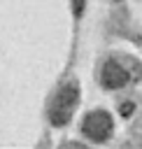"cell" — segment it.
Returning a JSON list of instances; mask_svg holds the SVG:
<instances>
[{
    "mask_svg": "<svg viewBox=\"0 0 142 149\" xmlns=\"http://www.w3.org/2000/svg\"><path fill=\"white\" fill-rule=\"evenodd\" d=\"M137 109V102H135V98H130V95H123V98H119V102H116V112H119V116H123V119H128V116H133V112Z\"/></svg>",
    "mask_w": 142,
    "mask_h": 149,
    "instance_id": "277c9868",
    "label": "cell"
},
{
    "mask_svg": "<svg viewBox=\"0 0 142 149\" xmlns=\"http://www.w3.org/2000/svg\"><path fill=\"white\" fill-rule=\"evenodd\" d=\"M114 126H116L114 114L109 109H105V107H93V109L84 112L81 119H79V133L91 144L109 142L112 135H114Z\"/></svg>",
    "mask_w": 142,
    "mask_h": 149,
    "instance_id": "3957f363",
    "label": "cell"
},
{
    "mask_svg": "<svg viewBox=\"0 0 142 149\" xmlns=\"http://www.w3.org/2000/svg\"><path fill=\"white\" fill-rule=\"evenodd\" d=\"M142 79V61L126 51H107L95 65V81L105 91H123Z\"/></svg>",
    "mask_w": 142,
    "mask_h": 149,
    "instance_id": "6da1fadb",
    "label": "cell"
},
{
    "mask_svg": "<svg viewBox=\"0 0 142 149\" xmlns=\"http://www.w3.org/2000/svg\"><path fill=\"white\" fill-rule=\"evenodd\" d=\"M79 100H81V84L74 77L61 79L56 84V88L49 93V98H47V107H44L47 121L54 128L68 126L74 119V114H77Z\"/></svg>",
    "mask_w": 142,
    "mask_h": 149,
    "instance_id": "7a4b0ae2",
    "label": "cell"
},
{
    "mask_svg": "<svg viewBox=\"0 0 142 149\" xmlns=\"http://www.w3.org/2000/svg\"><path fill=\"white\" fill-rule=\"evenodd\" d=\"M114 2H121V0H114Z\"/></svg>",
    "mask_w": 142,
    "mask_h": 149,
    "instance_id": "52a82bcc",
    "label": "cell"
},
{
    "mask_svg": "<svg viewBox=\"0 0 142 149\" xmlns=\"http://www.w3.org/2000/svg\"><path fill=\"white\" fill-rule=\"evenodd\" d=\"M58 149H91V144L84 140H61Z\"/></svg>",
    "mask_w": 142,
    "mask_h": 149,
    "instance_id": "5b68a950",
    "label": "cell"
},
{
    "mask_svg": "<svg viewBox=\"0 0 142 149\" xmlns=\"http://www.w3.org/2000/svg\"><path fill=\"white\" fill-rule=\"evenodd\" d=\"M72 2V14L79 19L81 14H84V7H86V0H70Z\"/></svg>",
    "mask_w": 142,
    "mask_h": 149,
    "instance_id": "8992f818",
    "label": "cell"
}]
</instances>
